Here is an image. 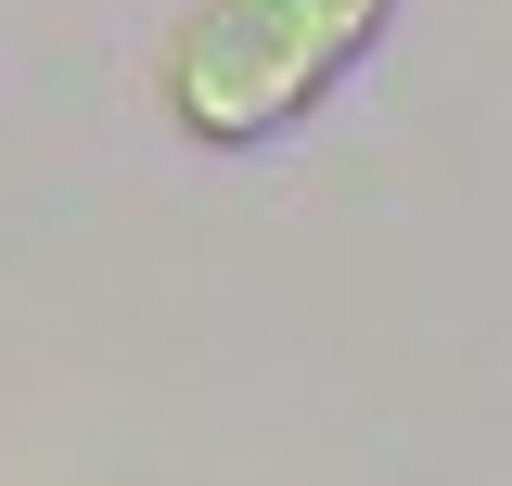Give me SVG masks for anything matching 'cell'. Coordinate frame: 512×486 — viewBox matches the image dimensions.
Returning <instances> with one entry per match:
<instances>
[{"mask_svg": "<svg viewBox=\"0 0 512 486\" xmlns=\"http://www.w3.org/2000/svg\"><path fill=\"white\" fill-rule=\"evenodd\" d=\"M384 13L397 0H192V26L167 39V128L205 154L282 141L308 103H333L359 77Z\"/></svg>", "mask_w": 512, "mask_h": 486, "instance_id": "1", "label": "cell"}]
</instances>
